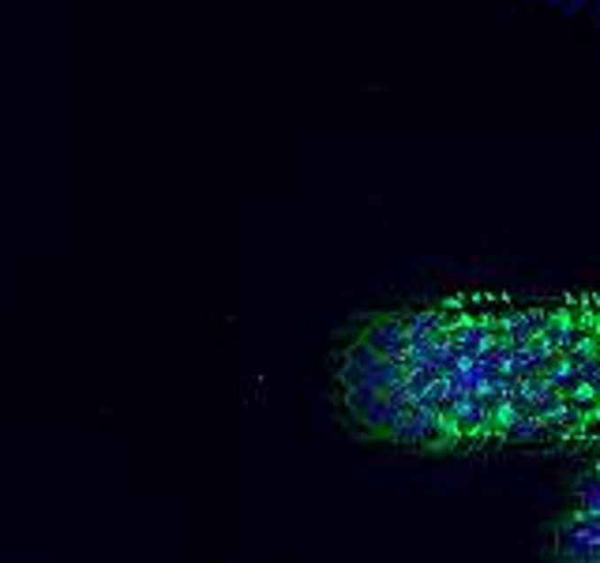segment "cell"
Masks as SVG:
<instances>
[{
    "label": "cell",
    "mask_w": 600,
    "mask_h": 563,
    "mask_svg": "<svg viewBox=\"0 0 600 563\" xmlns=\"http://www.w3.org/2000/svg\"><path fill=\"white\" fill-rule=\"evenodd\" d=\"M548 4L559 8V12H566V15H578V19L600 27V0H548Z\"/></svg>",
    "instance_id": "obj_1"
},
{
    "label": "cell",
    "mask_w": 600,
    "mask_h": 563,
    "mask_svg": "<svg viewBox=\"0 0 600 563\" xmlns=\"http://www.w3.org/2000/svg\"><path fill=\"white\" fill-rule=\"evenodd\" d=\"M593 563H600V559H593Z\"/></svg>",
    "instance_id": "obj_2"
}]
</instances>
